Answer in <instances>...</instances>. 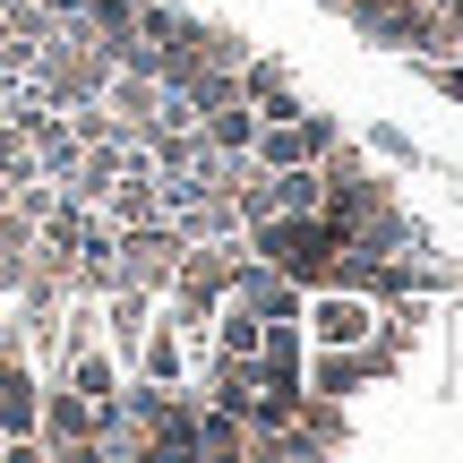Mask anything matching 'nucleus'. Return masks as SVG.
Returning a JSON list of instances; mask_svg holds the SVG:
<instances>
[{"mask_svg":"<svg viewBox=\"0 0 463 463\" xmlns=\"http://www.w3.org/2000/svg\"><path fill=\"white\" fill-rule=\"evenodd\" d=\"M361 335H369V309H352V300L317 309V344H361Z\"/></svg>","mask_w":463,"mask_h":463,"instance_id":"obj_2","label":"nucleus"},{"mask_svg":"<svg viewBox=\"0 0 463 463\" xmlns=\"http://www.w3.org/2000/svg\"><path fill=\"white\" fill-rule=\"evenodd\" d=\"M275 206H292V215H300V206H317V181H309V172H283V181H275Z\"/></svg>","mask_w":463,"mask_h":463,"instance_id":"obj_4","label":"nucleus"},{"mask_svg":"<svg viewBox=\"0 0 463 463\" xmlns=\"http://www.w3.org/2000/svg\"><path fill=\"white\" fill-rule=\"evenodd\" d=\"M198 447H215V455H241V447H249V430H241V420H198Z\"/></svg>","mask_w":463,"mask_h":463,"instance_id":"obj_3","label":"nucleus"},{"mask_svg":"<svg viewBox=\"0 0 463 463\" xmlns=\"http://www.w3.org/2000/svg\"><path fill=\"white\" fill-rule=\"evenodd\" d=\"M172 369H181V352H172V335H155L146 344V378H172Z\"/></svg>","mask_w":463,"mask_h":463,"instance_id":"obj_5","label":"nucleus"},{"mask_svg":"<svg viewBox=\"0 0 463 463\" xmlns=\"http://www.w3.org/2000/svg\"><path fill=\"white\" fill-rule=\"evenodd\" d=\"M0 447H9V430H0Z\"/></svg>","mask_w":463,"mask_h":463,"instance_id":"obj_6","label":"nucleus"},{"mask_svg":"<svg viewBox=\"0 0 463 463\" xmlns=\"http://www.w3.org/2000/svg\"><path fill=\"white\" fill-rule=\"evenodd\" d=\"M249 146H258L266 164H300V155H309V146H326V120H317V129H258V137H249Z\"/></svg>","mask_w":463,"mask_h":463,"instance_id":"obj_1","label":"nucleus"}]
</instances>
